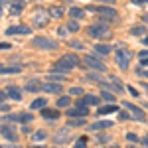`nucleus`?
Wrapping results in <instances>:
<instances>
[{
    "instance_id": "39448f33",
    "label": "nucleus",
    "mask_w": 148,
    "mask_h": 148,
    "mask_svg": "<svg viewBox=\"0 0 148 148\" xmlns=\"http://www.w3.org/2000/svg\"><path fill=\"white\" fill-rule=\"evenodd\" d=\"M83 63H85V65H87L89 69H95V71H99V73L107 71V65L103 63L101 59H97L95 56H87L85 59H83Z\"/></svg>"
},
{
    "instance_id": "393cba45",
    "label": "nucleus",
    "mask_w": 148,
    "mask_h": 148,
    "mask_svg": "<svg viewBox=\"0 0 148 148\" xmlns=\"http://www.w3.org/2000/svg\"><path fill=\"white\" fill-rule=\"evenodd\" d=\"M34 116L30 113H22V114H16V121H20V123H30Z\"/></svg>"
},
{
    "instance_id": "c03bdc74",
    "label": "nucleus",
    "mask_w": 148,
    "mask_h": 148,
    "mask_svg": "<svg viewBox=\"0 0 148 148\" xmlns=\"http://www.w3.org/2000/svg\"><path fill=\"white\" fill-rule=\"evenodd\" d=\"M57 32H59V36H65V34H67V30H65V28H59Z\"/></svg>"
},
{
    "instance_id": "412c9836",
    "label": "nucleus",
    "mask_w": 148,
    "mask_h": 148,
    "mask_svg": "<svg viewBox=\"0 0 148 148\" xmlns=\"http://www.w3.org/2000/svg\"><path fill=\"white\" fill-rule=\"evenodd\" d=\"M22 8H24V2H22V0H18V2H14V4H12L10 14H20V12H22Z\"/></svg>"
},
{
    "instance_id": "ddd939ff",
    "label": "nucleus",
    "mask_w": 148,
    "mask_h": 148,
    "mask_svg": "<svg viewBox=\"0 0 148 148\" xmlns=\"http://www.w3.org/2000/svg\"><path fill=\"white\" fill-rule=\"evenodd\" d=\"M77 105H85V107L87 105H99V97L97 95H85L81 101H77Z\"/></svg>"
},
{
    "instance_id": "20e7f679",
    "label": "nucleus",
    "mask_w": 148,
    "mask_h": 148,
    "mask_svg": "<svg viewBox=\"0 0 148 148\" xmlns=\"http://www.w3.org/2000/svg\"><path fill=\"white\" fill-rule=\"evenodd\" d=\"M32 46L34 47H42V49H56L57 42L56 40H49V38L40 36V38H34V40H32Z\"/></svg>"
},
{
    "instance_id": "9b49d317",
    "label": "nucleus",
    "mask_w": 148,
    "mask_h": 148,
    "mask_svg": "<svg viewBox=\"0 0 148 148\" xmlns=\"http://www.w3.org/2000/svg\"><path fill=\"white\" fill-rule=\"evenodd\" d=\"M42 116H44V119H49V121H56L57 116H59V111H56V109H47V107H44V109H42Z\"/></svg>"
},
{
    "instance_id": "9d476101",
    "label": "nucleus",
    "mask_w": 148,
    "mask_h": 148,
    "mask_svg": "<svg viewBox=\"0 0 148 148\" xmlns=\"http://www.w3.org/2000/svg\"><path fill=\"white\" fill-rule=\"evenodd\" d=\"M113 49L111 46H107V44H95L93 46V53H97V56H109Z\"/></svg>"
},
{
    "instance_id": "bb28decb",
    "label": "nucleus",
    "mask_w": 148,
    "mask_h": 148,
    "mask_svg": "<svg viewBox=\"0 0 148 148\" xmlns=\"http://www.w3.org/2000/svg\"><path fill=\"white\" fill-rule=\"evenodd\" d=\"M144 32H146V28H144V26H136V28H132V30H130V34H132V36H144Z\"/></svg>"
},
{
    "instance_id": "de8ad7c7",
    "label": "nucleus",
    "mask_w": 148,
    "mask_h": 148,
    "mask_svg": "<svg viewBox=\"0 0 148 148\" xmlns=\"http://www.w3.org/2000/svg\"><path fill=\"white\" fill-rule=\"evenodd\" d=\"M142 144H144V146H148V136H144V138H142Z\"/></svg>"
},
{
    "instance_id": "f3484780",
    "label": "nucleus",
    "mask_w": 148,
    "mask_h": 148,
    "mask_svg": "<svg viewBox=\"0 0 148 148\" xmlns=\"http://www.w3.org/2000/svg\"><path fill=\"white\" fill-rule=\"evenodd\" d=\"M6 95L12 97L14 101H20V99H22V93H20V89H16V87H8V89H6Z\"/></svg>"
},
{
    "instance_id": "cd10ccee",
    "label": "nucleus",
    "mask_w": 148,
    "mask_h": 148,
    "mask_svg": "<svg viewBox=\"0 0 148 148\" xmlns=\"http://www.w3.org/2000/svg\"><path fill=\"white\" fill-rule=\"evenodd\" d=\"M101 97L105 99V101H111V103L114 101V95H113L111 91H103V93H101Z\"/></svg>"
},
{
    "instance_id": "a19ab883",
    "label": "nucleus",
    "mask_w": 148,
    "mask_h": 148,
    "mask_svg": "<svg viewBox=\"0 0 148 148\" xmlns=\"http://www.w3.org/2000/svg\"><path fill=\"white\" fill-rule=\"evenodd\" d=\"M130 2H132V4H146L148 0H130Z\"/></svg>"
},
{
    "instance_id": "a878e982",
    "label": "nucleus",
    "mask_w": 148,
    "mask_h": 148,
    "mask_svg": "<svg viewBox=\"0 0 148 148\" xmlns=\"http://www.w3.org/2000/svg\"><path fill=\"white\" fill-rule=\"evenodd\" d=\"M69 14H71V18H75V20H77V18H83V14H85V12L81 10V8H71Z\"/></svg>"
},
{
    "instance_id": "58836bf2",
    "label": "nucleus",
    "mask_w": 148,
    "mask_h": 148,
    "mask_svg": "<svg viewBox=\"0 0 148 148\" xmlns=\"http://www.w3.org/2000/svg\"><path fill=\"white\" fill-rule=\"evenodd\" d=\"M136 73L140 75V77H142V75H144V77H148V71H146V69H142V67H140V69H136Z\"/></svg>"
},
{
    "instance_id": "4d7b16f0",
    "label": "nucleus",
    "mask_w": 148,
    "mask_h": 148,
    "mask_svg": "<svg viewBox=\"0 0 148 148\" xmlns=\"http://www.w3.org/2000/svg\"><path fill=\"white\" fill-rule=\"evenodd\" d=\"M0 148H2V146H0Z\"/></svg>"
},
{
    "instance_id": "a211bd4d",
    "label": "nucleus",
    "mask_w": 148,
    "mask_h": 148,
    "mask_svg": "<svg viewBox=\"0 0 148 148\" xmlns=\"http://www.w3.org/2000/svg\"><path fill=\"white\" fill-rule=\"evenodd\" d=\"M0 132H2V136L8 138V140H16V132L12 130L10 126H2V128H0Z\"/></svg>"
},
{
    "instance_id": "473e14b6",
    "label": "nucleus",
    "mask_w": 148,
    "mask_h": 148,
    "mask_svg": "<svg viewBox=\"0 0 148 148\" xmlns=\"http://www.w3.org/2000/svg\"><path fill=\"white\" fill-rule=\"evenodd\" d=\"M34 138L36 140H44V138H46V132H44V130H38V132L34 134Z\"/></svg>"
},
{
    "instance_id": "79ce46f5",
    "label": "nucleus",
    "mask_w": 148,
    "mask_h": 148,
    "mask_svg": "<svg viewBox=\"0 0 148 148\" xmlns=\"http://www.w3.org/2000/svg\"><path fill=\"white\" fill-rule=\"evenodd\" d=\"M97 2H105V4H116V0H97Z\"/></svg>"
},
{
    "instance_id": "4c0bfd02",
    "label": "nucleus",
    "mask_w": 148,
    "mask_h": 148,
    "mask_svg": "<svg viewBox=\"0 0 148 148\" xmlns=\"http://www.w3.org/2000/svg\"><path fill=\"white\" fill-rule=\"evenodd\" d=\"M140 67H148V57H140Z\"/></svg>"
},
{
    "instance_id": "72a5a7b5",
    "label": "nucleus",
    "mask_w": 148,
    "mask_h": 148,
    "mask_svg": "<svg viewBox=\"0 0 148 148\" xmlns=\"http://www.w3.org/2000/svg\"><path fill=\"white\" fill-rule=\"evenodd\" d=\"M81 87H71V89H69V95H81Z\"/></svg>"
},
{
    "instance_id": "5701e85b",
    "label": "nucleus",
    "mask_w": 148,
    "mask_h": 148,
    "mask_svg": "<svg viewBox=\"0 0 148 148\" xmlns=\"http://www.w3.org/2000/svg\"><path fill=\"white\" fill-rule=\"evenodd\" d=\"M69 140V132L67 130H59V134L56 136V142H67Z\"/></svg>"
},
{
    "instance_id": "e433bc0d",
    "label": "nucleus",
    "mask_w": 148,
    "mask_h": 148,
    "mask_svg": "<svg viewBox=\"0 0 148 148\" xmlns=\"http://www.w3.org/2000/svg\"><path fill=\"white\" fill-rule=\"evenodd\" d=\"M89 79H93V81H99V83H103V81H101V77H99L97 73H89Z\"/></svg>"
},
{
    "instance_id": "f704fd0d",
    "label": "nucleus",
    "mask_w": 148,
    "mask_h": 148,
    "mask_svg": "<svg viewBox=\"0 0 148 148\" xmlns=\"http://www.w3.org/2000/svg\"><path fill=\"white\" fill-rule=\"evenodd\" d=\"M119 119H121V121H126V119H132V116L126 113V111H123V113H119Z\"/></svg>"
},
{
    "instance_id": "6e6d98bb",
    "label": "nucleus",
    "mask_w": 148,
    "mask_h": 148,
    "mask_svg": "<svg viewBox=\"0 0 148 148\" xmlns=\"http://www.w3.org/2000/svg\"><path fill=\"white\" fill-rule=\"evenodd\" d=\"M113 148H119V146H113Z\"/></svg>"
},
{
    "instance_id": "f03ea898",
    "label": "nucleus",
    "mask_w": 148,
    "mask_h": 148,
    "mask_svg": "<svg viewBox=\"0 0 148 148\" xmlns=\"http://www.w3.org/2000/svg\"><path fill=\"white\" fill-rule=\"evenodd\" d=\"M87 34L91 36V38H111V30L105 26V24H99V26H91V28H87Z\"/></svg>"
},
{
    "instance_id": "5fc2aeb1",
    "label": "nucleus",
    "mask_w": 148,
    "mask_h": 148,
    "mask_svg": "<svg viewBox=\"0 0 148 148\" xmlns=\"http://www.w3.org/2000/svg\"><path fill=\"white\" fill-rule=\"evenodd\" d=\"M128 148H136V146H128Z\"/></svg>"
},
{
    "instance_id": "603ef678",
    "label": "nucleus",
    "mask_w": 148,
    "mask_h": 148,
    "mask_svg": "<svg viewBox=\"0 0 148 148\" xmlns=\"http://www.w3.org/2000/svg\"><path fill=\"white\" fill-rule=\"evenodd\" d=\"M34 148H44V146H34Z\"/></svg>"
},
{
    "instance_id": "ea45409f",
    "label": "nucleus",
    "mask_w": 148,
    "mask_h": 148,
    "mask_svg": "<svg viewBox=\"0 0 148 148\" xmlns=\"http://www.w3.org/2000/svg\"><path fill=\"white\" fill-rule=\"evenodd\" d=\"M0 49H10V44H6V42H0Z\"/></svg>"
},
{
    "instance_id": "a18cd8bd",
    "label": "nucleus",
    "mask_w": 148,
    "mask_h": 148,
    "mask_svg": "<svg viewBox=\"0 0 148 148\" xmlns=\"http://www.w3.org/2000/svg\"><path fill=\"white\" fill-rule=\"evenodd\" d=\"M128 91L132 93V95H134V97H136V95H138V91H136V89H134V87H128Z\"/></svg>"
},
{
    "instance_id": "8fccbe9b",
    "label": "nucleus",
    "mask_w": 148,
    "mask_h": 148,
    "mask_svg": "<svg viewBox=\"0 0 148 148\" xmlns=\"http://www.w3.org/2000/svg\"><path fill=\"white\" fill-rule=\"evenodd\" d=\"M144 44H146V46H148V36H146V38H144Z\"/></svg>"
},
{
    "instance_id": "09e8293b",
    "label": "nucleus",
    "mask_w": 148,
    "mask_h": 148,
    "mask_svg": "<svg viewBox=\"0 0 148 148\" xmlns=\"http://www.w3.org/2000/svg\"><path fill=\"white\" fill-rule=\"evenodd\" d=\"M4 99H6V93H2V91H0V101H4Z\"/></svg>"
},
{
    "instance_id": "c85d7f7f",
    "label": "nucleus",
    "mask_w": 148,
    "mask_h": 148,
    "mask_svg": "<svg viewBox=\"0 0 148 148\" xmlns=\"http://www.w3.org/2000/svg\"><path fill=\"white\" fill-rule=\"evenodd\" d=\"M18 71H20V67H2L0 69V75L2 73H18Z\"/></svg>"
},
{
    "instance_id": "7ed1b4c3",
    "label": "nucleus",
    "mask_w": 148,
    "mask_h": 148,
    "mask_svg": "<svg viewBox=\"0 0 148 148\" xmlns=\"http://www.w3.org/2000/svg\"><path fill=\"white\" fill-rule=\"evenodd\" d=\"M91 10H95V12H99L103 18H101V24H105V22H109V20H113V18H116V10L114 8H111V6H91Z\"/></svg>"
},
{
    "instance_id": "7c9ffc66",
    "label": "nucleus",
    "mask_w": 148,
    "mask_h": 148,
    "mask_svg": "<svg viewBox=\"0 0 148 148\" xmlns=\"http://www.w3.org/2000/svg\"><path fill=\"white\" fill-rule=\"evenodd\" d=\"M67 30H71V32H77V30H79V24H77V22H69V24H67Z\"/></svg>"
},
{
    "instance_id": "2eb2a0df",
    "label": "nucleus",
    "mask_w": 148,
    "mask_h": 148,
    "mask_svg": "<svg viewBox=\"0 0 148 148\" xmlns=\"http://www.w3.org/2000/svg\"><path fill=\"white\" fill-rule=\"evenodd\" d=\"M42 91H46V93H61V85H59V83H46V85H42Z\"/></svg>"
},
{
    "instance_id": "f8f14e48",
    "label": "nucleus",
    "mask_w": 148,
    "mask_h": 148,
    "mask_svg": "<svg viewBox=\"0 0 148 148\" xmlns=\"http://www.w3.org/2000/svg\"><path fill=\"white\" fill-rule=\"evenodd\" d=\"M32 30L28 28V26H14V28H8L6 30V34L12 36V34H30Z\"/></svg>"
},
{
    "instance_id": "c9c22d12",
    "label": "nucleus",
    "mask_w": 148,
    "mask_h": 148,
    "mask_svg": "<svg viewBox=\"0 0 148 148\" xmlns=\"http://www.w3.org/2000/svg\"><path fill=\"white\" fill-rule=\"evenodd\" d=\"M126 138H128L130 142H136V140H138V136H136V134H132V132H128V134H126Z\"/></svg>"
},
{
    "instance_id": "4468645a",
    "label": "nucleus",
    "mask_w": 148,
    "mask_h": 148,
    "mask_svg": "<svg viewBox=\"0 0 148 148\" xmlns=\"http://www.w3.org/2000/svg\"><path fill=\"white\" fill-rule=\"evenodd\" d=\"M111 126H113L111 121H97V123H93L89 128H91V130H105V128H111Z\"/></svg>"
},
{
    "instance_id": "c756f323",
    "label": "nucleus",
    "mask_w": 148,
    "mask_h": 148,
    "mask_svg": "<svg viewBox=\"0 0 148 148\" xmlns=\"http://www.w3.org/2000/svg\"><path fill=\"white\" fill-rule=\"evenodd\" d=\"M85 146H87V138H85V136L79 138V140L75 142V148H85Z\"/></svg>"
},
{
    "instance_id": "aec40b11",
    "label": "nucleus",
    "mask_w": 148,
    "mask_h": 148,
    "mask_svg": "<svg viewBox=\"0 0 148 148\" xmlns=\"http://www.w3.org/2000/svg\"><path fill=\"white\" fill-rule=\"evenodd\" d=\"M42 89V85L38 83V81H30L28 85H26V91H30V93H36V91H40Z\"/></svg>"
},
{
    "instance_id": "6ab92c4d",
    "label": "nucleus",
    "mask_w": 148,
    "mask_h": 148,
    "mask_svg": "<svg viewBox=\"0 0 148 148\" xmlns=\"http://www.w3.org/2000/svg\"><path fill=\"white\" fill-rule=\"evenodd\" d=\"M49 16H51V18H61V16H63V8H61V6H51V8H49Z\"/></svg>"
},
{
    "instance_id": "1a4fd4ad",
    "label": "nucleus",
    "mask_w": 148,
    "mask_h": 148,
    "mask_svg": "<svg viewBox=\"0 0 148 148\" xmlns=\"http://www.w3.org/2000/svg\"><path fill=\"white\" fill-rule=\"evenodd\" d=\"M87 114H89V109L85 105H77L75 109L67 111V116H87Z\"/></svg>"
},
{
    "instance_id": "6e6552de",
    "label": "nucleus",
    "mask_w": 148,
    "mask_h": 148,
    "mask_svg": "<svg viewBox=\"0 0 148 148\" xmlns=\"http://www.w3.org/2000/svg\"><path fill=\"white\" fill-rule=\"evenodd\" d=\"M125 109L132 113V119H136V121H140V123H144V121H146V119H144V113H142V109H138L136 105H132V103H126V101H125Z\"/></svg>"
},
{
    "instance_id": "dca6fc26",
    "label": "nucleus",
    "mask_w": 148,
    "mask_h": 148,
    "mask_svg": "<svg viewBox=\"0 0 148 148\" xmlns=\"http://www.w3.org/2000/svg\"><path fill=\"white\" fill-rule=\"evenodd\" d=\"M116 111H119V109H116V105H114V103H109V105H105V107H101V109H99V114H109V113H116Z\"/></svg>"
},
{
    "instance_id": "b1692460",
    "label": "nucleus",
    "mask_w": 148,
    "mask_h": 148,
    "mask_svg": "<svg viewBox=\"0 0 148 148\" xmlns=\"http://www.w3.org/2000/svg\"><path fill=\"white\" fill-rule=\"evenodd\" d=\"M47 105V99H36V101H32V109H44Z\"/></svg>"
},
{
    "instance_id": "423d86ee",
    "label": "nucleus",
    "mask_w": 148,
    "mask_h": 148,
    "mask_svg": "<svg viewBox=\"0 0 148 148\" xmlns=\"http://www.w3.org/2000/svg\"><path fill=\"white\" fill-rule=\"evenodd\" d=\"M114 57H116V63H119L123 69H128V63H130L132 53H130L128 49H119V51L114 53Z\"/></svg>"
},
{
    "instance_id": "3c124183",
    "label": "nucleus",
    "mask_w": 148,
    "mask_h": 148,
    "mask_svg": "<svg viewBox=\"0 0 148 148\" xmlns=\"http://www.w3.org/2000/svg\"><path fill=\"white\" fill-rule=\"evenodd\" d=\"M144 89H146V93H148V83H144Z\"/></svg>"
},
{
    "instance_id": "49530a36",
    "label": "nucleus",
    "mask_w": 148,
    "mask_h": 148,
    "mask_svg": "<svg viewBox=\"0 0 148 148\" xmlns=\"http://www.w3.org/2000/svg\"><path fill=\"white\" fill-rule=\"evenodd\" d=\"M140 57H148V49H142L140 51Z\"/></svg>"
},
{
    "instance_id": "864d4df0",
    "label": "nucleus",
    "mask_w": 148,
    "mask_h": 148,
    "mask_svg": "<svg viewBox=\"0 0 148 148\" xmlns=\"http://www.w3.org/2000/svg\"><path fill=\"white\" fill-rule=\"evenodd\" d=\"M12 148H20V146H12Z\"/></svg>"
},
{
    "instance_id": "f257e3e1",
    "label": "nucleus",
    "mask_w": 148,
    "mask_h": 148,
    "mask_svg": "<svg viewBox=\"0 0 148 148\" xmlns=\"http://www.w3.org/2000/svg\"><path fill=\"white\" fill-rule=\"evenodd\" d=\"M77 65H79V57L75 56V53H65L63 57H59V59L56 61V65H53L51 71H53V73H63V75H65V73L71 71V69H75Z\"/></svg>"
},
{
    "instance_id": "4be33fe9",
    "label": "nucleus",
    "mask_w": 148,
    "mask_h": 148,
    "mask_svg": "<svg viewBox=\"0 0 148 148\" xmlns=\"http://www.w3.org/2000/svg\"><path fill=\"white\" fill-rule=\"evenodd\" d=\"M69 103H71V99H69L67 95H63V97L57 99V107H59V109H65V107H69Z\"/></svg>"
},
{
    "instance_id": "0eeeda50",
    "label": "nucleus",
    "mask_w": 148,
    "mask_h": 148,
    "mask_svg": "<svg viewBox=\"0 0 148 148\" xmlns=\"http://www.w3.org/2000/svg\"><path fill=\"white\" fill-rule=\"evenodd\" d=\"M47 20H49V12H47V10H38L34 14V18H32L34 26H46Z\"/></svg>"
},
{
    "instance_id": "37998d69",
    "label": "nucleus",
    "mask_w": 148,
    "mask_h": 148,
    "mask_svg": "<svg viewBox=\"0 0 148 148\" xmlns=\"http://www.w3.org/2000/svg\"><path fill=\"white\" fill-rule=\"evenodd\" d=\"M71 125H75V126H81V125H83V119H79V121H73Z\"/></svg>"
},
{
    "instance_id": "2f4dec72",
    "label": "nucleus",
    "mask_w": 148,
    "mask_h": 148,
    "mask_svg": "<svg viewBox=\"0 0 148 148\" xmlns=\"http://www.w3.org/2000/svg\"><path fill=\"white\" fill-rule=\"evenodd\" d=\"M69 46L73 47V49H83V47H85L81 42H69Z\"/></svg>"
}]
</instances>
